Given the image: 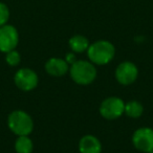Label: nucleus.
Wrapping results in <instances>:
<instances>
[{
  "mask_svg": "<svg viewBox=\"0 0 153 153\" xmlns=\"http://www.w3.org/2000/svg\"><path fill=\"white\" fill-rule=\"evenodd\" d=\"M14 83L22 91H32L38 86L39 76L30 68H20L14 76Z\"/></svg>",
  "mask_w": 153,
  "mask_h": 153,
  "instance_id": "39448f33",
  "label": "nucleus"
},
{
  "mask_svg": "<svg viewBox=\"0 0 153 153\" xmlns=\"http://www.w3.org/2000/svg\"><path fill=\"white\" fill-rule=\"evenodd\" d=\"M14 148L16 153H33L34 143L30 135H21L16 138Z\"/></svg>",
  "mask_w": 153,
  "mask_h": 153,
  "instance_id": "f8f14e48",
  "label": "nucleus"
},
{
  "mask_svg": "<svg viewBox=\"0 0 153 153\" xmlns=\"http://www.w3.org/2000/svg\"><path fill=\"white\" fill-rule=\"evenodd\" d=\"M45 70L49 76H63L69 71V64L65 61V59L53 57L46 61Z\"/></svg>",
  "mask_w": 153,
  "mask_h": 153,
  "instance_id": "1a4fd4ad",
  "label": "nucleus"
},
{
  "mask_svg": "<svg viewBox=\"0 0 153 153\" xmlns=\"http://www.w3.org/2000/svg\"><path fill=\"white\" fill-rule=\"evenodd\" d=\"M19 43V33L17 28L11 24L0 27V51L1 53H9L14 51Z\"/></svg>",
  "mask_w": 153,
  "mask_h": 153,
  "instance_id": "0eeeda50",
  "label": "nucleus"
},
{
  "mask_svg": "<svg viewBox=\"0 0 153 153\" xmlns=\"http://www.w3.org/2000/svg\"><path fill=\"white\" fill-rule=\"evenodd\" d=\"M132 144L134 148L144 153L153 151V129L150 127H140L133 132Z\"/></svg>",
  "mask_w": 153,
  "mask_h": 153,
  "instance_id": "6e6552de",
  "label": "nucleus"
},
{
  "mask_svg": "<svg viewBox=\"0 0 153 153\" xmlns=\"http://www.w3.org/2000/svg\"><path fill=\"white\" fill-rule=\"evenodd\" d=\"M88 59L94 65H107L115 56V47L110 41L99 40L91 43L87 49Z\"/></svg>",
  "mask_w": 153,
  "mask_h": 153,
  "instance_id": "f03ea898",
  "label": "nucleus"
},
{
  "mask_svg": "<svg viewBox=\"0 0 153 153\" xmlns=\"http://www.w3.org/2000/svg\"><path fill=\"white\" fill-rule=\"evenodd\" d=\"M64 59H65V61L67 62L68 64H69V66L71 65V64H74V62L76 61V53H67V55L65 56V58H64Z\"/></svg>",
  "mask_w": 153,
  "mask_h": 153,
  "instance_id": "dca6fc26",
  "label": "nucleus"
},
{
  "mask_svg": "<svg viewBox=\"0 0 153 153\" xmlns=\"http://www.w3.org/2000/svg\"><path fill=\"white\" fill-rule=\"evenodd\" d=\"M68 45L72 53H82L87 51L90 43L86 37L82 36V35H74L68 40Z\"/></svg>",
  "mask_w": 153,
  "mask_h": 153,
  "instance_id": "9b49d317",
  "label": "nucleus"
},
{
  "mask_svg": "<svg viewBox=\"0 0 153 153\" xmlns=\"http://www.w3.org/2000/svg\"><path fill=\"white\" fill-rule=\"evenodd\" d=\"M148 153H153V151H150V152H148Z\"/></svg>",
  "mask_w": 153,
  "mask_h": 153,
  "instance_id": "f3484780",
  "label": "nucleus"
},
{
  "mask_svg": "<svg viewBox=\"0 0 153 153\" xmlns=\"http://www.w3.org/2000/svg\"><path fill=\"white\" fill-rule=\"evenodd\" d=\"M9 129L17 136L30 135L34 130L33 117L24 110H14L7 117Z\"/></svg>",
  "mask_w": 153,
  "mask_h": 153,
  "instance_id": "7ed1b4c3",
  "label": "nucleus"
},
{
  "mask_svg": "<svg viewBox=\"0 0 153 153\" xmlns=\"http://www.w3.org/2000/svg\"><path fill=\"white\" fill-rule=\"evenodd\" d=\"M80 153H102V143L97 136L86 134L79 142Z\"/></svg>",
  "mask_w": 153,
  "mask_h": 153,
  "instance_id": "9d476101",
  "label": "nucleus"
},
{
  "mask_svg": "<svg viewBox=\"0 0 153 153\" xmlns=\"http://www.w3.org/2000/svg\"><path fill=\"white\" fill-rule=\"evenodd\" d=\"M100 114L108 121L121 117L125 112V102L117 97H109L100 105Z\"/></svg>",
  "mask_w": 153,
  "mask_h": 153,
  "instance_id": "20e7f679",
  "label": "nucleus"
},
{
  "mask_svg": "<svg viewBox=\"0 0 153 153\" xmlns=\"http://www.w3.org/2000/svg\"><path fill=\"white\" fill-rule=\"evenodd\" d=\"M69 76L78 85H90L97 79V68L89 60H76L69 66Z\"/></svg>",
  "mask_w": 153,
  "mask_h": 153,
  "instance_id": "f257e3e1",
  "label": "nucleus"
},
{
  "mask_svg": "<svg viewBox=\"0 0 153 153\" xmlns=\"http://www.w3.org/2000/svg\"><path fill=\"white\" fill-rule=\"evenodd\" d=\"M143 113H144V106L140 102L133 100L125 103L124 114H126L127 117H131V119H138L140 117H142Z\"/></svg>",
  "mask_w": 153,
  "mask_h": 153,
  "instance_id": "ddd939ff",
  "label": "nucleus"
},
{
  "mask_svg": "<svg viewBox=\"0 0 153 153\" xmlns=\"http://www.w3.org/2000/svg\"><path fill=\"white\" fill-rule=\"evenodd\" d=\"M5 62H7V65L13 66V67L19 65L20 62H21V56H20L19 51L14 49V51H11L5 53Z\"/></svg>",
  "mask_w": 153,
  "mask_h": 153,
  "instance_id": "4468645a",
  "label": "nucleus"
},
{
  "mask_svg": "<svg viewBox=\"0 0 153 153\" xmlns=\"http://www.w3.org/2000/svg\"><path fill=\"white\" fill-rule=\"evenodd\" d=\"M114 76L121 85H131L137 79L138 68L133 62L124 61L117 66Z\"/></svg>",
  "mask_w": 153,
  "mask_h": 153,
  "instance_id": "423d86ee",
  "label": "nucleus"
},
{
  "mask_svg": "<svg viewBox=\"0 0 153 153\" xmlns=\"http://www.w3.org/2000/svg\"><path fill=\"white\" fill-rule=\"evenodd\" d=\"M10 19V10L7 5L3 2H0V27L5 24Z\"/></svg>",
  "mask_w": 153,
  "mask_h": 153,
  "instance_id": "2eb2a0df",
  "label": "nucleus"
}]
</instances>
